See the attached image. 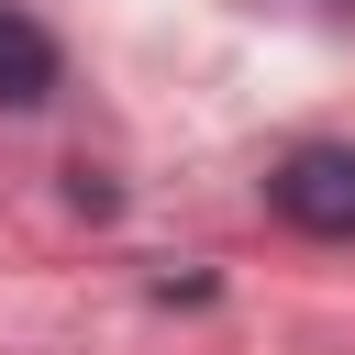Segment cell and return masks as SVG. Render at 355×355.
I'll list each match as a JSON object with an SVG mask.
<instances>
[{
    "label": "cell",
    "mask_w": 355,
    "mask_h": 355,
    "mask_svg": "<svg viewBox=\"0 0 355 355\" xmlns=\"http://www.w3.org/2000/svg\"><path fill=\"white\" fill-rule=\"evenodd\" d=\"M55 89V44H44V22L33 11H11L0 0V111H33Z\"/></svg>",
    "instance_id": "7a4b0ae2"
},
{
    "label": "cell",
    "mask_w": 355,
    "mask_h": 355,
    "mask_svg": "<svg viewBox=\"0 0 355 355\" xmlns=\"http://www.w3.org/2000/svg\"><path fill=\"white\" fill-rule=\"evenodd\" d=\"M266 200H277L300 233H355V144H300V155L266 178Z\"/></svg>",
    "instance_id": "6da1fadb"
}]
</instances>
